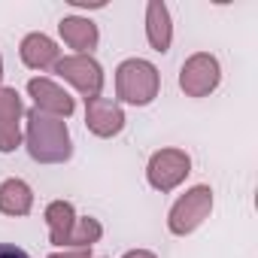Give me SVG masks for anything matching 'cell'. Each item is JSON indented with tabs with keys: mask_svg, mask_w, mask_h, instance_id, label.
<instances>
[{
	"mask_svg": "<svg viewBox=\"0 0 258 258\" xmlns=\"http://www.w3.org/2000/svg\"><path fill=\"white\" fill-rule=\"evenodd\" d=\"M28 149L37 161H64L70 158V134L61 115L31 109L28 112Z\"/></svg>",
	"mask_w": 258,
	"mask_h": 258,
	"instance_id": "obj_1",
	"label": "cell"
},
{
	"mask_svg": "<svg viewBox=\"0 0 258 258\" xmlns=\"http://www.w3.org/2000/svg\"><path fill=\"white\" fill-rule=\"evenodd\" d=\"M115 88H118V97L127 103H149L158 94V70L149 61L131 58L118 67Z\"/></svg>",
	"mask_w": 258,
	"mask_h": 258,
	"instance_id": "obj_2",
	"label": "cell"
},
{
	"mask_svg": "<svg viewBox=\"0 0 258 258\" xmlns=\"http://www.w3.org/2000/svg\"><path fill=\"white\" fill-rule=\"evenodd\" d=\"M210 207H213V191L207 185H198L191 188L185 198H179L170 210V231L173 234H188L195 231L207 216H210Z\"/></svg>",
	"mask_w": 258,
	"mask_h": 258,
	"instance_id": "obj_3",
	"label": "cell"
},
{
	"mask_svg": "<svg viewBox=\"0 0 258 258\" xmlns=\"http://www.w3.org/2000/svg\"><path fill=\"white\" fill-rule=\"evenodd\" d=\"M55 70H58L67 82H73V85L85 94V100L97 97L100 88H103V73H100L97 61H91L88 55H70V58H61V61L55 64Z\"/></svg>",
	"mask_w": 258,
	"mask_h": 258,
	"instance_id": "obj_4",
	"label": "cell"
},
{
	"mask_svg": "<svg viewBox=\"0 0 258 258\" xmlns=\"http://www.w3.org/2000/svg\"><path fill=\"white\" fill-rule=\"evenodd\" d=\"M182 91H188L191 97H204L219 85V64L213 55H195L185 61L182 76H179Z\"/></svg>",
	"mask_w": 258,
	"mask_h": 258,
	"instance_id": "obj_5",
	"label": "cell"
},
{
	"mask_svg": "<svg viewBox=\"0 0 258 258\" xmlns=\"http://www.w3.org/2000/svg\"><path fill=\"white\" fill-rule=\"evenodd\" d=\"M188 173V155L176 152V149H164L149 161V182L161 191H170L173 185H179Z\"/></svg>",
	"mask_w": 258,
	"mask_h": 258,
	"instance_id": "obj_6",
	"label": "cell"
},
{
	"mask_svg": "<svg viewBox=\"0 0 258 258\" xmlns=\"http://www.w3.org/2000/svg\"><path fill=\"white\" fill-rule=\"evenodd\" d=\"M88 106V112H85V121H88V127L97 134V137H112V134H118L121 131V124H124V115H121V109L112 103V100H106V97H91V100H85Z\"/></svg>",
	"mask_w": 258,
	"mask_h": 258,
	"instance_id": "obj_7",
	"label": "cell"
},
{
	"mask_svg": "<svg viewBox=\"0 0 258 258\" xmlns=\"http://www.w3.org/2000/svg\"><path fill=\"white\" fill-rule=\"evenodd\" d=\"M19 115L22 100L13 88H0V152H13L19 146Z\"/></svg>",
	"mask_w": 258,
	"mask_h": 258,
	"instance_id": "obj_8",
	"label": "cell"
},
{
	"mask_svg": "<svg viewBox=\"0 0 258 258\" xmlns=\"http://www.w3.org/2000/svg\"><path fill=\"white\" fill-rule=\"evenodd\" d=\"M28 91L34 94L37 109H43V112H52V115H70L73 112V97L49 79H31Z\"/></svg>",
	"mask_w": 258,
	"mask_h": 258,
	"instance_id": "obj_9",
	"label": "cell"
},
{
	"mask_svg": "<svg viewBox=\"0 0 258 258\" xmlns=\"http://www.w3.org/2000/svg\"><path fill=\"white\" fill-rule=\"evenodd\" d=\"M22 61H25L28 67H34V70H46V67H55V64L61 61V52H58V46H55L49 37L31 34V37H25V43H22Z\"/></svg>",
	"mask_w": 258,
	"mask_h": 258,
	"instance_id": "obj_10",
	"label": "cell"
},
{
	"mask_svg": "<svg viewBox=\"0 0 258 258\" xmlns=\"http://www.w3.org/2000/svg\"><path fill=\"white\" fill-rule=\"evenodd\" d=\"M170 13L167 7L161 4V0H152V4L146 7V37L152 43L155 52H167L170 46Z\"/></svg>",
	"mask_w": 258,
	"mask_h": 258,
	"instance_id": "obj_11",
	"label": "cell"
},
{
	"mask_svg": "<svg viewBox=\"0 0 258 258\" xmlns=\"http://www.w3.org/2000/svg\"><path fill=\"white\" fill-rule=\"evenodd\" d=\"M61 37H64V43L70 46V49H76L79 55H85V52H91L94 46H97V28H94V22H88V19H64L61 25Z\"/></svg>",
	"mask_w": 258,
	"mask_h": 258,
	"instance_id": "obj_12",
	"label": "cell"
},
{
	"mask_svg": "<svg viewBox=\"0 0 258 258\" xmlns=\"http://www.w3.org/2000/svg\"><path fill=\"white\" fill-rule=\"evenodd\" d=\"M46 222H49L52 243H58V246L70 243V234H73V225H76V213H73V207L67 201H55L46 210Z\"/></svg>",
	"mask_w": 258,
	"mask_h": 258,
	"instance_id": "obj_13",
	"label": "cell"
},
{
	"mask_svg": "<svg viewBox=\"0 0 258 258\" xmlns=\"http://www.w3.org/2000/svg\"><path fill=\"white\" fill-rule=\"evenodd\" d=\"M0 210L10 216H25L31 210V188L22 179H7L0 185Z\"/></svg>",
	"mask_w": 258,
	"mask_h": 258,
	"instance_id": "obj_14",
	"label": "cell"
},
{
	"mask_svg": "<svg viewBox=\"0 0 258 258\" xmlns=\"http://www.w3.org/2000/svg\"><path fill=\"white\" fill-rule=\"evenodd\" d=\"M97 237H100V225L94 219H76L73 234H70V243L73 246H91Z\"/></svg>",
	"mask_w": 258,
	"mask_h": 258,
	"instance_id": "obj_15",
	"label": "cell"
},
{
	"mask_svg": "<svg viewBox=\"0 0 258 258\" xmlns=\"http://www.w3.org/2000/svg\"><path fill=\"white\" fill-rule=\"evenodd\" d=\"M0 258H28V252L13 243H0Z\"/></svg>",
	"mask_w": 258,
	"mask_h": 258,
	"instance_id": "obj_16",
	"label": "cell"
},
{
	"mask_svg": "<svg viewBox=\"0 0 258 258\" xmlns=\"http://www.w3.org/2000/svg\"><path fill=\"white\" fill-rule=\"evenodd\" d=\"M49 258H91V255L82 249V252H64V255H49Z\"/></svg>",
	"mask_w": 258,
	"mask_h": 258,
	"instance_id": "obj_17",
	"label": "cell"
},
{
	"mask_svg": "<svg viewBox=\"0 0 258 258\" xmlns=\"http://www.w3.org/2000/svg\"><path fill=\"white\" fill-rule=\"evenodd\" d=\"M124 258H155L152 252H143V249H137V252H127Z\"/></svg>",
	"mask_w": 258,
	"mask_h": 258,
	"instance_id": "obj_18",
	"label": "cell"
},
{
	"mask_svg": "<svg viewBox=\"0 0 258 258\" xmlns=\"http://www.w3.org/2000/svg\"><path fill=\"white\" fill-rule=\"evenodd\" d=\"M0 79H4V61H0Z\"/></svg>",
	"mask_w": 258,
	"mask_h": 258,
	"instance_id": "obj_19",
	"label": "cell"
}]
</instances>
